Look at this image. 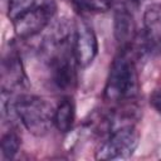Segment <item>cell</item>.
<instances>
[{"label":"cell","instance_id":"cell-1","mask_svg":"<svg viewBox=\"0 0 161 161\" xmlns=\"http://www.w3.org/2000/svg\"><path fill=\"white\" fill-rule=\"evenodd\" d=\"M130 50L121 49L112 62L103 93L107 101H130L138 92V74Z\"/></svg>","mask_w":161,"mask_h":161},{"label":"cell","instance_id":"cell-2","mask_svg":"<svg viewBox=\"0 0 161 161\" xmlns=\"http://www.w3.org/2000/svg\"><path fill=\"white\" fill-rule=\"evenodd\" d=\"M14 109L24 127L35 136L45 135L54 125L55 109L42 97L21 94L14 101Z\"/></svg>","mask_w":161,"mask_h":161},{"label":"cell","instance_id":"cell-3","mask_svg":"<svg viewBox=\"0 0 161 161\" xmlns=\"http://www.w3.org/2000/svg\"><path fill=\"white\" fill-rule=\"evenodd\" d=\"M140 142V133L132 123H125L109 132V136L96 151L98 160L128 158L133 155Z\"/></svg>","mask_w":161,"mask_h":161},{"label":"cell","instance_id":"cell-4","mask_svg":"<svg viewBox=\"0 0 161 161\" xmlns=\"http://www.w3.org/2000/svg\"><path fill=\"white\" fill-rule=\"evenodd\" d=\"M55 4L52 1L34 6L15 20H13L14 31L20 39H29L38 35L50 23L55 14Z\"/></svg>","mask_w":161,"mask_h":161},{"label":"cell","instance_id":"cell-5","mask_svg":"<svg viewBox=\"0 0 161 161\" xmlns=\"http://www.w3.org/2000/svg\"><path fill=\"white\" fill-rule=\"evenodd\" d=\"M73 54L78 67H88L96 58L98 52V42L93 28L84 20H77L73 40H72Z\"/></svg>","mask_w":161,"mask_h":161},{"label":"cell","instance_id":"cell-6","mask_svg":"<svg viewBox=\"0 0 161 161\" xmlns=\"http://www.w3.org/2000/svg\"><path fill=\"white\" fill-rule=\"evenodd\" d=\"M140 48L150 55L161 54V10L150 8L143 14V30L141 33Z\"/></svg>","mask_w":161,"mask_h":161},{"label":"cell","instance_id":"cell-7","mask_svg":"<svg viewBox=\"0 0 161 161\" xmlns=\"http://www.w3.org/2000/svg\"><path fill=\"white\" fill-rule=\"evenodd\" d=\"M113 29H114V38L117 43L121 45V49L132 50V45L135 44V40H137L136 24L132 14L127 8L117 9L114 14Z\"/></svg>","mask_w":161,"mask_h":161},{"label":"cell","instance_id":"cell-8","mask_svg":"<svg viewBox=\"0 0 161 161\" xmlns=\"http://www.w3.org/2000/svg\"><path fill=\"white\" fill-rule=\"evenodd\" d=\"M26 75L18 55H9L3 63V89L11 92L26 84Z\"/></svg>","mask_w":161,"mask_h":161},{"label":"cell","instance_id":"cell-9","mask_svg":"<svg viewBox=\"0 0 161 161\" xmlns=\"http://www.w3.org/2000/svg\"><path fill=\"white\" fill-rule=\"evenodd\" d=\"M75 119V104L73 98L64 97L54 111V125L59 132L67 133L72 130Z\"/></svg>","mask_w":161,"mask_h":161},{"label":"cell","instance_id":"cell-10","mask_svg":"<svg viewBox=\"0 0 161 161\" xmlns=\"http://www.w3.org/2000/svg\"><path fill=\"white\" fill-rule=\"evenodd\" d=\"M21 145V140L19 135L15 131H9L3 135L0 147H1V155L5 160H11L18 153Z\"/></svg>","mask_w":161,"mask_h":161},{"label":"cell","instance_id":"cell-11","mask_svg":"<svg viewBox=\"0 0 161 161\" xmlns=\"http://www.w3.org/2000/svg\"><path fill=\"white\" fill-rule=\"evenodd\" d=\"M79 10L88 13H106L112 5L113 0H74Z\"/></svg>","mask_w":161,"mask_h":161},{"label":"cell","instance_id":"cell-12","mask_svg":"<svg viewBox=\"0 0 161 161\" xmlns=\"http://www.w3.org/2000/svg\"><path fill=\"white\" fill-rule=\"evenodd\" d=\"M35 0H9L8 1V16L10 20H15L31 8H34Z\"/></svg>","mask_w":161,"mask_h":161},{"label":"cell","instance_id":"cell-13","mask_svg":"<svg viewBox=\"0 0 161 161\" xmlns=\"http://www.w3.org/2000/svg\"><path fill=\"white\" fill-rule=\"evenodd\" d=\"M150 103H151V106L161 114V88L156 89V91L151 94V97H150Z\"/></svg>","mask_w":161,"mask_h":161},{"label":"cell","instance_id":"cell-14","mask_svg":"<svg viewBox=\"0 0 161 161\" xmlns=\"http://www.w3.org/2000/svg\"><path fill=\"white\" fill-rule=\"evenodd\" d=\"M128 1H130L135 8H138L140 5H142V3H143L145 0H128Z\"/></svg>","mask_w":161,"mask_h":161}]
</instances>
